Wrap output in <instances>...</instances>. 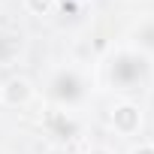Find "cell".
<instances>
[{
	"label": "cell",
	"mask_w": 154,
	"mask_h": 154,
	"mask_svg": "<svg viewBox=\"0 0 154 154\" xmlns=\"http://www.w3.org/2000/svg\"><path fill=\"white\" fill-rule=\"evenodd\" d=\"M139 121H142V112H139V106H133V103H121V106H115V112H112V124H115V130L124 133V136L136 133V130H139Z\"/></svg>",
	"instance_id": "6da1fadb"
},
{
	"label": "cell",
	"mask_w": 154,
	"mask_h": 154,
	"mask_svg": "<svg viewBox=\"0 0 154 154\" xmlns=\"http://www.w3.org/2000/svg\"><path fill=\"white\" fill-rule=\"evenodd\" d=\"M3 100H6L9 106H21V103H27V100H30V85H27L24 79H12V82L3 88Z\"/></svg>",
	"instance_id": "7a4b0ae2"
},
{
	"label": "cell",
	"mask_w": 154,
	"mask_h": 154,
	"mask_svg": "<svg viewBox=\"0 0 154 154\" xmlns=\"http://www.w3.org/2000/svg\"><path fill=\"white\" fill-rule=\"evenodd\" d=\"M48 121H51V127L57 130V136H60V139H69V136L75 133V124H72L69 118H63L60 112H51V115H48Z\"/></svg>",
	"instance_id": "3957f363"
},
{
	"label": "cell",
	"mask_w": 154,
	"mask_h": 154,
	"mask_svg": "<svg viewBox=\"0 0 154 154\" xmlns=\"http://www.w3.org/2000/svg\"><path fill=\"white\" fill-rule=\"evenodd\" d=\"M18 51V36L12 33H0V60H9Z\"/></svg>",
	"instance_id": "277c9868"
},
{
	"label": "cell",
	"mask_w": 154,
	"mask_h": 154,
	"mask_svg": "<svg viewBox=\"0 0 154 154\" xmlns=\"http://www.w3.org/2000/svg\"><path fill=\"white\" fill-rule=\"evenodd\" d=\"M75 94H79V82H75L72 75H60V79H57V97L72 100Z\"/></svg>",
	"instance_id": "5b68a950"
},
{
	"label": "cell",
	"mask_w": 154,
	"mask_h": 154,
	"mask_svg": "<svg viewBox=\"0 0 154 154\" xmlns=\"http://www.w3.org/2000/svg\"><path fill=\"white\" fill-rule=\"evenodd\" d=\"M115 72L121 75V79H127V75H133V72H142V60H133V57H121V63L115 66Z\"/></svg>",
	"instance_id": "8992f818"
},
{
	"label": "cell",
	"mask_w": 154,
	"mask_h": 154,
	"mask_svg": "<svg viewBox=\"0 0 154 154\" xmlns=\"http://www.w3.org/2000/svg\"><path fill=\"white\" fill-rule=\"evenodd\" d=\"M51 3H54V0H27V9L36 12V15H45L51 9Z\"/></svg>",
	"instance_id": "52a82bcc"
},
{
	"label": "cell",
	"mask_w": 154,
	"mask_h": 154,
	"mask_svg": "<svg viewBox=\"0 0 154 154\" xmlns=\"http://www.w3.org/2000/svg\"><path fill=\"white\" fill-rule=\"evenodd\" d=\"M130 154H154V145H148V142H145V145H136Z\"/></svg>",
	"instance_id": "ba28073f"
}]
</instances>
